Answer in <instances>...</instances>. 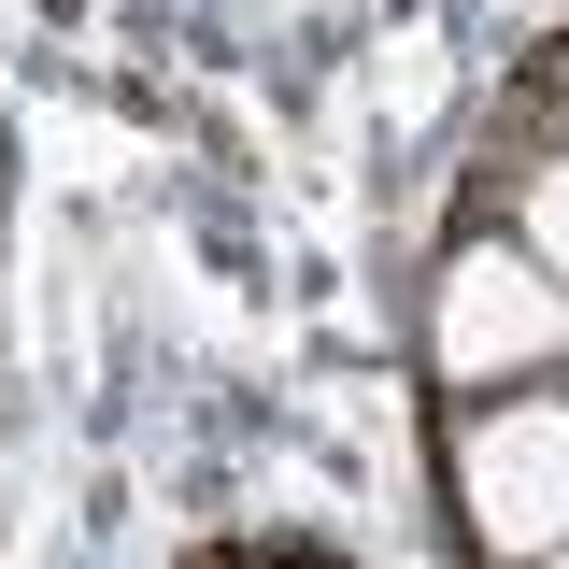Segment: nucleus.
Listing matches in <instances>:
<instances>
[{"instance_id": "f257e3e1", "label": "nucleus", "mask_w": 569, "mask_h": 569, "mask_svg": "<svg viewBox=\"0 0 569 569\" xmlns=\"http://www.w3.org/2000/svg\"><path fill=\"white\" fill-rule=\"evenodd\" d=\"M441 498L485 569H541L569 541V385H498L441 413Z\"/></svg>"}, {"instance_id": "f03ea898", "label": "nucleus", "mask_w": 569, "mask_h": 569, "mask_svg": "<svg viewBox=\"0 0 569 569\" xmlns=\"http://www.w3.org/2000/svg\"><path fill=\"white\" fill-rule=\"evenodd\" d=\"M427 370L456 399H498V385H556L569 370V284L512 242V228H470L441 284H427Z\"/></svg>"}, {"instance_id": "7ed1b4c3", "label": "nucleus", "mask_w": 569, "mask_h": 569, "mask_svg": "<svg viewBox=\"0 0 569 569\" xmlns=\"http://www.w3.org/2000/svg\"><path fill=\"white\" fill-rule=\"evenodd\" d=\"M512 242H527V257L569 284V142H541V157L512 171Z\"/></svg>"}, {"instance_id": "20e7f679", "label": "nucleus", "mask_w": 569, "mask_h": 569, "mask_svg": "<svg viewBox=\"0 0 569 569\" xmlns=\"http://www.w3.org/2000/svg\"><path fill=\"white\" fill-rule=\"evenodd\" d=\"M541 100H556V114H569V43H556V71H541Z\"/></svg>"}, {"instance_id": "39448f33", "label": "nucleus", "mask_w": 569, "mask_h": 569, "mask_svg": "<svg viewBox=\"0 0 569 569\" xmlns=\"http://www.w3.org/2000/svg\"><path fill=\"white\" fill-rule=\"evenodd\" d=\"M541 569H569V541H556V556H541Z\"/></svg>"}, {"instance_id": "423d86ee", "label": "nucleus", "mask_w": 569, "mask_h": 569, "mask_svg": "<svg viewBox=\"0 0 569 569\" xmlns=\"http://www.w3.org/2000/svg\"><path fill=\"white\" fill-rule=\"evenodd\" d=\"M556 385H569V370H556Z\"/></svg>"}]
</instances>
